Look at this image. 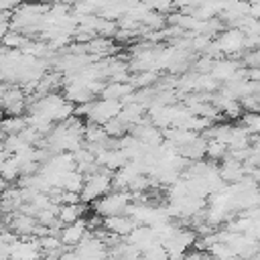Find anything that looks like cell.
<instances>
[{"mask_svg":"<svg viewBox=\"0 0 260 260\" xmlns=\"http://www.w3.org/2000/svg\"><path fill=\"white\" fill-rule=\"evenodd\" d=\"M10 260H43L37 238H16L10 244Z\"/></svg>","mask_w":260,"mask_h":260,"instance_id":"5b68a950","label":"cell"},{"mask_svg":"<svg viewBox=\"0 0 260 260\" xmlns=\"http://www.w3.org/2000/svg\"><path fill=\"white\" fill-rule=\"evenodd\" d=\"M0 177H2L6 183H16V181L20 179L18 162H16L12 156H8V158L2 162V167H0Z\"/></svg>","mask_w":260,"mask_h":260,"instance_id":"8fae6325","label":"cell"},{"mask_svg":"<svg viewBox=\"0 0 260 260\" xmlns=\"http://www.w3.org/2000/svg\"><path fill=\"white\" fill-rule=\"evenodd\" d=\"M112 175L110 171L106 169H98L95 173L87 175L85 177V183H83V189L79 193V199L83 205H93L100 197H104L106 193L112 191Z\"/></svg>","mask_w":260,"mask_h":260,"instance_id":"6da1fadb","label":"cell"},{"mask_svg":"<svg viewBox=\"0 0 260 260\" xmlns=\"http://www.w3.org/2000/svg\"><path fill=\"white\" fill-rule=\"evenodd\" d=\"M183 260H185V258H183Z\"/></svg>","mask_w":260,"mask_h":260,"instance_id":"9a60e30c","label":"cell"},{"mask_svg":"<svg viewBox=\"0 0 260 260\" xmlns=\"http://www.w3.org/2000/svg\"><path fill=\"white\" fill-rule=\"evenodd\" d=\"M132 201V193L130 191H110L104 197H100L91 209L98 217H112V215H124L126 205Z\"/></svg>","mask_w":260,"mask_h":260,"instance_id":"7a4b0ae2","label":"cell"},{"mask_svg":"<svg viewBox=\"0 0 260 260\" xmlns=\"http://www.w3.org/2000/svg\"><path fill=\"white\" fill-rule=\"evenodd\" d=\"M85 207L83 203H75V205H59V213H57V221L61 225H69L77 219H83L85 215Z\"/></svg>","mask_w":260,"mask_h":260,"instance_id":"ba28073f","label":"cell"},{"mask_svg":"<svg viewBox=\"0 0 260 260\" xmlns=\"http://www.w3.org/2000/svg\"><path fill=\"white\" fill-rule=\"evenodd\" d=\"M221 55H240L246 51V35L238 28H225L217 39H213Z\"/></svg>","mask_w":260,"mask_h":260,"instance_id":"277c9868","label":"cell"},{"mask_svg":"<svg viewBox=\"0 0 260 260\" xmlns=\"http://www.w3.org/2000/svg\"><path fill=\"white\" fill-rule=\"evenodd\" d=\"M26 41H28V37H24V35H20V32H16V30H8V32L2 37L0 47L6 49V51H20Z\"/></svg>","mask_w":260,"mask_h":260,"instance_id":"30bf717a","label":"cell"},{"mask_svg":"<svg viewBox=\"0 0 260 260\" xmlns=\"http://www.w3.org/2000/svg\"><path fill=\"white\" fill-rule=\"evenodd\" d=\"M6 158H8V154H6V152H4L2 148H0V167H2V162H4Z\"/></svg>","mask_w":260,"mask_h":260,"instance_id":"4fadbf2b","label":"cell"},{"mask_svg":"<svg viewBox=\"0 0 260 260\" xmlns=\"http://www.w3.org/2000/svg\"><path fill=\"white\" fill-rule=\"evenodd\" d=\"M6 230V223H4V217L0 215V236H2V232Z\"/></svg>","mask_w":260,"mask_h":260,"instance_id":"5bb4252c","label":"cell"},{"mask_svg":"<svg viewBox=\"0 0 260 260\" xmlns=\"http://www.w3.org/2000/svg\"><path fill=\"white\" fill-rule=\"evenodd\" d=\"M26 128V118L24 116H4L0 120V132L4 136H16Z\"/></svg>","mask_w":260,"mask_h":260,"instance_id":"9c48e42d","label":"cell"},{"mask_svg":"<svg viewBox=\"0 0 260 260\" xmlns=\"http://www.w3.org/2000/svg\"><path fill=\"white\" fill-rule=\"evenodd\" d=\"M120 112H122V102L100 98V100H93V102H91V110H89L87 118H89V124L104 126V124H108L110 120L118 118Z\"/></svg>","mask_w":260,"mask_h":260,"instance_id":"3957f363","label":"cell"},{"mask_svg":"<svg viewBox=\"0 0 260 260\" xmlns=\"http://www.w3.org/2000/svg\"><path fill=\"white\" fill-rule=\"evenodd\" d=\"M205 156H209L211 160H223L228 156V144H223L219 140H207Z\"/></svg>","mask_w":260,"mask_h":260,"instance_id":"7c38bea8","label":"cell"},{"mask_svg":"<svg viewBox=\"0 0 260 260\" xmlns=\"http://www.w3.org/2000/svg\"><path fill=\"white\" fill-rule=\"evenodd\" d=\"M85 234H87V221L83 217V219H77V221H73L69 225H63L59 230V240H61L65 250H73L83 240Z\"/></svg>","mask_w":260,"mask_h":260,"instance_id":"8992f818","label":"cell"},{"mask_svg":"<svg viewBox=\"0 0 260 260\" xmlns=\"http://www.w3.org/2000/svg\"><path fill=\"white\" fill-rule=\"evenodd\" d=\"M134 228H136V223L128 215H112V217L102 219V230H106L108 234H112L120 240H126Z\"/></svg>","mask_w":260,"mask_h":260,"instance_id":"52a82bcc","label":"cell"}]
</instances>
